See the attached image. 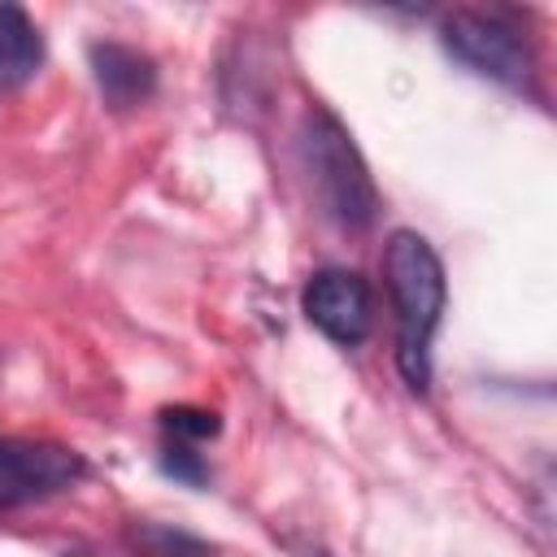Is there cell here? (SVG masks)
<instances>
[{
	"label": "cell",
	"mask_w": 557,
	"mask_h": 557,
	"mask_svg": "<svg viewBox=\"0 0 557 557\" xmlns=\"http://www.w3.org/2000/svg\"><path fill=\"white\" fill-rule=\"evenodd\" d=\"M383 283L396 309V370L413 392L431 387V344L444 322V261L418 231H392L383 248Z\"/></svg>",
	"instance_id": "1"
},
{
	"label": "cell",
	"mask_w": 557,
	"mask_h": 557,
	"mask_svg": "<svg viewBox=\"0 0 557 557\" xmlns=\"http://www.w3.org/2000/svg\"><path fill=\"white\" fill-rule=\"evenodd\" d=\"M296 152L309 174L318 209L339 226V231H366L379 218V187L344 131V122L326 109H313L300 117L296 131Z\"/></svg>",
	"instance_id": "2"
},
{
	"label": "cell",
	"mask_w": 557,
	"mask_h": 557,
	"mask_svg": "<svg viewBox=\"0 0 557 557\" xmlns=\"http://www.w3.org/2000/svg\"><path fill=\"white\" fill-rule=\"evenodd\" d=\"M440 44L470 74L492 78L509 91H527L535 78V48L518 22L483 9H453L440 22Z\"/></svg>",
	"instance_id": "3"
},
{
	"label": "cell",
	"mask_w": 557,
	"mask_h": 557,
	"mask_svg": "<svg viewBox=\"0 0 557 557\" xmlns=\"http://www.w3.org/2000/svg\"><path fill=\"white\" fill-rule=\"evenodd\" d=\"M83 474H87V461L65 444L0 435V509L57 496L74 487Z\"/></svg>",
	"instance_id": "4"
},
{
	"label": "cell",
	"mask_w": 557,
	"mask_h": 557,
	"mask_svg": "<svg viewBox=\"0 0 557 557\" xmlns=\"http://www.w3.org/2000/svg\"><path fill=\"white\" fill-rule=\"evenodd\" d=\"M300 309L339 348H357L374 326V292L357 270H344V265H326L309 274Z\"/></svg>",
	"instance_id": "5"
},
{
	"label": "cell",
	"mask_w": 557,
	"mask_h": 557,
	"mask_svg": "<svg viewBox=\"0 0 557 557\" xmlns=\"http://www.w3.org/2000/svg\"><path fill=\"white\" fill-rule=\"evenodd\" d=\"M87 65H91L100 100L113 113H131V109L148 104L152 91H157V61L148 52L131 48V44L100 39V44L87 48Z\"/></svg>",
	"instance_id": "6"
},
{
	"label": "cell",
	"mask_w": 557,
	"mask_h": 557,
	"mask_svg": "<svg viewBox=\"0 0 557 557\" xmlns=\"http://www.w3.org/2000/svg\"><path fill=\"white\" fill-rule=\"evenodd\" d=\"M44 65V39L39 26L22 4H0V83L22 87Z\"/></svg>",
	"instance_id": "7"
},
{
	"label": "cell",
	"mask_w": 557,
	"mask_h": 557,
	"mask_svg": "<svg viewBox=\"0 0 557 557\" xmlns=\"http://www.w3.org/2000/svg\"><path fill=\"white\" fill-rule=\"evenodd\" d=\"M131 548L139 557H218L205 540H196L178 527H165V522H135L131 527Z\"/></svg>",
	"instance_id": "8"
},
{
	"label": "cell",
	"mask_w": 557,
	"mask_h": 557,
	"mask_svg": "<svg viewBox=\"0 0 557 557\" xmlns=\"http://www.w3.org/2000/svg\"><path fill=\"white\" fill-rule=\"evenodd\" d=\"M157 422H161L165 440H174V444H200V440H213L222 431L218 413L196 409V405H170V409L157 413Z\"/></svg>",
	"instance_id": "9"
},
{
	"label": "cell",
	"mask_w": 557,
	"mask_h": 557,
	"mask_svg": "<svg viewBox=\"0 0 557 557\" xmlns=\"http://www.w3.org/2000/svg\"><path fill=\"white\" fill-rule=\"evenodd\" d=\"M161 470H165L170 479L187 483V487H205V483H209V466H205V457H200L191 444L165 440V448H161Z\"/></svg>",
	"instance_id": "10"
}]
</instances>
